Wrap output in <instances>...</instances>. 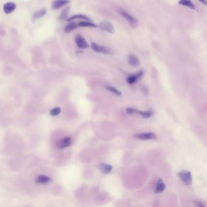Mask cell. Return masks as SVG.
<instances>
[{
	"label": "cell",
	"mask_w": 207,
	"mask_h": 207,
	"mask_svg": "<svg viewBox=\"0 0 207 207\" xmlns=\"http://www.w3.org/2000/svg\"><path fill=\"white\" fill-rule=\"evenodd\" d=\"M83 19V20H87V21H89L90 20V19L86 17V15H81V14H79V15H73V16L71 17L70 18L67 19V21L68 22H71V21H72L74 19Z\"/></svg>",
	"instance_id": "cell-18"
},
{
	"label": "cell",
	"mask_w": 207,
	"mask_h": 207,
	"mask_svg": "<svg viewBox=\"0 0 207 207\" xmlns=\"http://www.w3.org/2000/svg\"><path fill=\"white\" fill-rule=\"evenodd\" d=\"M99 27L101 30L104 31V32L113 34L114 32V28L113 25L109 22L105 21V22H102L99 24Z\"/></svg>",
	"instance_id": "cell-4"
},
{
	"label": "cell",
	"mask_w": 207,
	"mask_h": 207,
	"mask_svg": "<svg viewBox=\"0 0 207 207\" xmlns=\"http://www.w3.org/2000/svg\"><path fill=\"white\" fill-rule=\"evenodd\" d=\"M79 26L80 27H89V28H96L97 26L89 22H81L78 24Z\"/></svg>",
	"instance_id": "cell-19"
},
{
	"label": "cell",
	"mask_w": 207,
	"mask_h": 207,
	"mask_svg": "<svg viewBox=\"0 0 207 207\" xmlns=\"http://www.w3.org/2000/svg\"><path fill=\"white\" fill-rule=\"evenodd\" d=\"M69 9H70V8L69 7H67L62 10L60 17V19L63 20L67 18V17H68V13H69Z\"/></svg>",
	"instance_id": "cell-21"
},
{
	"label": "cell",
	"mask_w": 207,
	"mask_h": 207,
	"mask_svg": "<svg viewBox=\"0 0 207 207\" xmlns=\"http://www.w3.org/2000/svg\"><path fill=\"white\" fill-rule=\"evenodd\" d=\"M16 4L13 3H7L4 5L3 6V10L5 13L9 14L10 13L13 12L16 9Z\"/></svg>",
	"instance_id": "cell-10"
},
{
	"label": "cell",
	"mask_w": 207,
	"mask_h": 207,
	"mask_svg": "<svg viewBox=\"0 0 207 207\" xmlns=\"http://www.w3.org/2000/svg\"><path fill=\"white\" fill-rule=\"evenodd\" d=\"M179 176L181 180L187 185H189L192 182V176L190 171H182L179 173Z\"/></svg>",
	"instance_id": "cell-3"
},
{
	"label": "cell",
	"mask_w": 207,
	"mask_h": 207,
	"mask_svg": "<svg viewBox=\"0 0 207 207\" xmlns=\"http://www.w3.org/2000/svg\"><path fill=\"white\" fill-rule=\"evenodd\" d=\"M51 181V179L46 175H41L36 179V182L37 183H41V184H44L47 183Z\"/></svg>",
	"instance_id": "cell-14"
},
{
	"label": "cell",
	"mask_w": 207,
	"mask_h": 207,
	"mask_svg": "<svg viewBox=\"0 0 207 207\" xmlns=\"http://www.w3.org/2000/svg\"><path fill=\"white\" fill-rule=\"evenodd\" d=\"M119 13L127 21L131 28L135 29L138 26V22L137 19L136 18H134L133 16H132L131 14L127 12L126 10L123 9H120L119 10Z\"/></svg>",
	"instance_id": "cell-1"
},
{
	"label": "cell",
	"mask_w": 207,
	"mask_h": 207,
	"mask_svg": "<svg viewBox=\"0 0 207 207\" xmlns=\"http://www.w3.org/2000/svg\"><path fill=\"white\" fill-rule=\"evenodd\" d=\"M106 89L110 91V92H112V93H114V94H115L116 95H118V96H121L122 95V93L120 91L117 90L116 88H115V87H114L112 86H107L106 87Z\"/></svg>",
	"instance_id": "cell-22"
},
{
	"label": "cell",
	"mask_w": 207,
	"mask_h": 207,
	"mask_svg": "<svg viewBox=\"0 0 207 207\" xmlns=\"http://www.w3.org/2000/svg\"><path fill=\"white\" fill-rule=\"evenodd\" d=\"M194 204H195L196 206H200V207H202V206H205V205L202 202H200L199 200H194Z\"/></svg>",
	"instance_id": "cell-25"
},
{
	"label": "cell",
	"mask_w": 207,
	"mask_h": 207,
	"mask_svg": "<svg viewBox=\"0 0 207 207\" xmlns=\"http://www.w3.org/2000/svg\"><path fill=\"white\" fill-rule=\"evenodd\" d=\"M75 42L80 49H85L89 48V44L87 43L86 40L80 35H77L75 37Z\"/></svg>",
	"instance_id": "cell-5"
},
{
	"label": "cell",
	"mask_w": 207,
	"mask_h": 207,
	"mask_svg": "<svg viewBox=\"0 0 207 207\" xmlns=\"http://www.w3.org/2000/svg\"><path fill=\"white\" fill-rule=\"evenodd\" d=\"M134 137L140 140H152L156 138V135H155L154 133H151V132L137 134L136 135L134 136Z\"/></svg>",
	"instance_id": "cell-8"
},
{
	"label": "cell",
	"mask_w": 207,
	"mask_h": 207,
	"mask_svg": "<svg viewBox=\"0 0 207 207\" xmlns=\"http://www.w3.org/2000/svg\"><path fill=\"white\" fill-rule=\"evenodd\" d=\"M78 26H79L77 24H76L75 23H71L66 24L65 26V27L64 28V31L65 33H69V32H72V30L75 29Z\"/></svg>",
	"instance_id": "cell-16"
},
{
	"label": "cell",
	"mask_w": 207,
	"mask_h": 207,
	"mask_svg": "<svg viewBox=\"0 0 207 207\" xmlns=\"http://www.w3.org/2000/svg\"><path fill=\"white\" fill-rule=\"evenodd\" d=\"M69 3V0H55L52 3V8L55 10H57L66 6Z\"/></svg>",
	"instance_id": "cell-9"
},
{
	"label": "cell",
	"mask_w": 207,
	"mask_h": 207,
	"mask_svg": "<svg viewBox=\"0 0 207 207\" xmlns=\"http://www.w3.org/2000/svg\"><path fill=\"white\" fill-rule=\"evenodd\" d=\"M136 110H136V109L130 108H127L126 111L128 114H133L136 113Z\"/></svg>",
	"instance_id": "cell-24"
},
{
	"label": "cell",
	"mask_w": 207,
	"mask_h": 207,
	"mask_svg": "<svg viewBox=\"0 0 207 207\" xmlns=\"http://www.w3.org/2000/svg\"><path fill=\"white\" fill-rule=\"evenodd\" d=\"M166 188V185L163 183L162 179H159L156 184V190H155V193H160L163 191Z\"/></svg>",
	"instance_id": "cell-12"
},
{
	"label": "cell",
	"mask_w": 207,
	"mask_h": 207,
	"mask_svg": "<svg viewBox=\"0 0 207 207\" xmlns=\"http://www.w3.org/2000/svg\"><path fill=\"white\" fill-rule=\"evenodd\" d=\"M100 169L103 174H108L111 173L112 169V167L110 165L106 163H101L100 165Z\"/></svg>",
	"instance_id": "cell-13"
},
{
	"label": "cell",
	"mask_w": 207,
	"mask_h": 207,
	"mask_svg": "<svg viewBox=\"0 0 207 207\" xmlns=\"http://www.w3.org/2000/svg\"><path fill=\"white\" fill-rule=\"evenodd\" d=\"M47 13V10L45 9H42L41 10H37V12H35L33 15V19H37L40 17H43Z\"/></svg>",
	"instance_id": "cell-17"
},
{
	"label": "cell",
	"mask_w": 207,
	"mask_h": 207,
	"mask_svg": "<svg viewBox=\"0 0 207 207\" xmlns=\"http://www.w3.org/2000/svg\"><path fill=\"white\" fill-rule=\"evenodd\" d=\"M136 113L139 114L141 116H142L144 118H149L150 117H151L153 115V112L151 111H140L138 110H136Z\"/></svg>",
	"instance_id": "cell-20"
},
{
	"label": "cell",
	"mask_w": 207,
	"mask_h": 207,
	"mask_svg": "<svg viewBox=\"0 0 207 207\" xmlns=\"http://www.w3.org/2000/svg\"><path fill=\"white\" fill-rule=\"evenodd\" d=\"M60 112H61V109H60V108L56 107V108H55L52 109V110L50 111V114L51 116H56L58 115L60 113Z\"/></svg>",
	"instance_id": "cell-23"
},
{
	"label": "cell",
	"mask_w": 207,
	"mask_h": 207,
	"mask_svg": "<svg viewBox=\"0 0 207 207\" xmlns=\"http://www.w3.org/2000/svg\"><path fill=\"white\" fill-rule=\"evenodd\" d=\"M179 4L181 5V6L188 7L193 10H194L196 9L194 4L192 3L191 0H180L179 1Z\"/></svg>",
	"instance_id": "cell-15"
},
{
	"label": "cell",
	"mask_w": 207,
	"mask_h": 207,
	"mask_svg": "<svg viewBox=\"0 0 207 207\" xmlns=\"http://www.w3.org/2000/svg\"><path fill=\"white\" fill-rule=\"evenodd\" d=\"M91 48L93 50L96 52L101 53L103 54H107V55H110L112 54V52L110 49H108L106 47H105V46L99 45L95 43H92L91 44Z\"/></svg>",
	"instance_id": "cell-2"
},
{
	"label": "cell",
	"mask_w": 207,
	"mask_h": 207,
	"mask_svg": "<svg viewBox=\"0 0 207 207\" xmlns=\"http://www.w3.org/2000/svg\"><path fill=\"white\" fill-rule=\"evenodd\" d=\"M199 1L200 2H201V3H202L204 4L205 5L206 4V0H199Z\"/></svg>",
	"instance_id": "cell-26"
},
{
	"label": "cell",
	"mask_w": 207,
	"mask_h": 207,
	"mask_svg": "<svg viewBox=\"0 0 207 207\" xmlns=\"http://www.w3.org/2000/svg\"><path fill=\"white\" fill-rule=\"evenodd\" d=\"M128 63L132 67H138L140 65V61L136 55L133 54L129 55L128 56Z\"/></svg>",
	"instance_id": "cell-7"
},
{
	"label": "cell",
	"mask_w": 207,
	"mask_h": 207,
	"mask_svg": "<svg viewBox=\"0 0 207 207\" xmlns=\"http://www.w3.org/2000/svg\"><path fill=\"white\" fill-rule=\"evenodd\" d=\"M71 144V138L69 137H66L61 140L56 144V147L58 149H63L64 148L68 147Z\"/></svg>",
	"instance_id": "cell-6"
},
{
	"label": "cell",
	"mask_w": 207,
	"mask_h": 207,
	"mask_svg": "<svg viewBox=\"0 0 207 207\" xmlns=\"http://www.w3.org/2000/svg\"><path fill=\"white\" fill-rule=\"evenodd\" d=\"M143 72L140 71L136 75H132L129 76L127 79V82L129 84H133L134 83H136L138 79L140 78V77L143 75Z\"/></svg>",
	"instance_id": "cell-11"
}]
</instances>
